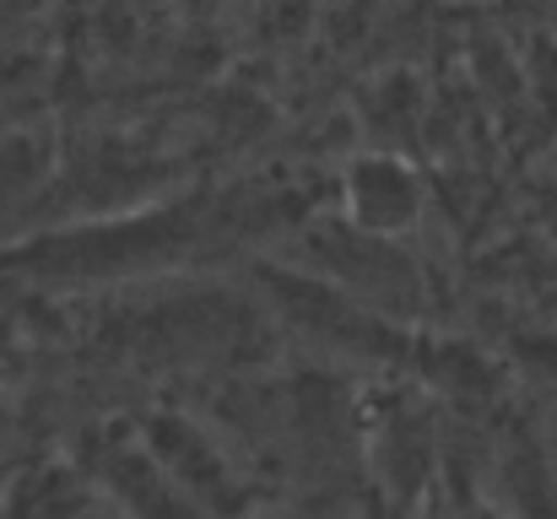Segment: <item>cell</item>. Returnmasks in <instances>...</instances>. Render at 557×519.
Here are the masks:
<instances>
[{
    "mask_svg": "<svg viewBox=\"0 0 557 519\" xmlns=\"http://www.w3.org/2000/svg\"><path fill=\"white\" fill-rule=\"evenodd\" d=\"M422 173L395 152H358L342 169V211L369 238H406L422 222Z\"/></svg>",
    "mask_w": 557,
    "mask_h": 519,
    "instance_id": "cell-1",
    "label": "cell"
}]
</instances>
